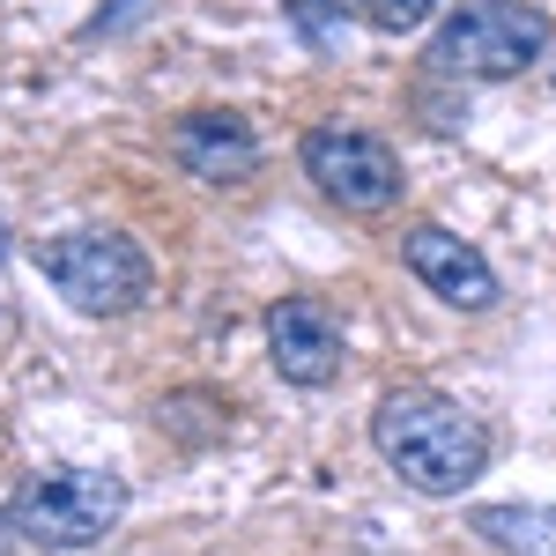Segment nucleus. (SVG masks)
Listing matches in <instances>:
<instances>
[{
    "label": "nucleus",
    "mask_w": 556,
    "mask_h": 556,
    "mask_svg": "<svg viewBox=\"0 0 556 556\" xmlns=\"http://www.w3.org/2000/svg\"><path fill=\"white\" fill-rule=\"evenodd\" d=\"M0 253H8V230H0Z\"/></svg>",
    "instance_id": "obj_12"
},
{
    "label": "nucleus",
    "mask_w": 556,
    "mask_h": 556,
    "mask_svg": "<svg viewBox=\"0 0 556 556\" xmlns=\"http://www.w3.org/2000/svg\"><path fill=\"white\" fill-rule=\"evenodd\" d=\"M371 445L379 460L416 497H460L475 475L490 468V430L438 386H401L371 408Z\"/></svg>",
    "instance_id": "obj_1"
},
{
    "label": "nucleus",
    "mask_w": 556,
    "mask_h": 556,
    "mask_svg": "<svg viewBox=\"0 0 556 556\" xmlns=\"http://www.w3.org/2000/svg\"><path fill=\"white\" fill-rule=\"evenodd\" d=\"M438 0H356V15L371 23V30H386V38H401V30H416Z\"/></svg>",
    "instance_id": "obj_11"
},
{
    "label": "nucleus",
    "mask_w": 556,
    "mask_h": 556,
    "mask_svg": "<svg viewBox=\"0 0 556 556\" xmlns=\"http://www.w3.org/2000/svg\"><path fill=\"white\" fill-rule=\"evenodd\" d=\"M127 519V482L104 468H38L15 497H8V527L30 549H97L112 527Z\"/></svg>",
    "instance_id": "obj_2"
},
{
    "label": "nucleus",
    "mask_w": 556,
    "mask_h": 556,
    "mask_svg": "<svg viewBox=\"0 0 556 556\" xmlns=\"http://www.w3.org/2000/svg\"><path fill=\"white\" fill-rule=\"evenodd\" d=\"M267 356H275V371L290 386H327L342 379V319L327 312L319 298H282L267 312Z\"/></svg>",
    "instance_id": "obj_7"
},
{
    "label": "nucleus",
    "mask_w": 556,
    "mask_h": 556,
    "mask_svg": "<svg viewBox=\"0 0 556 556\" xmlns=\"http://www.w3.org/2000/svg\"><path fill=\"white\" fill-rule=\"evenodd\" d=\"M298 164H304V178L349 215H386L393 201H401V186H408L393 141H379V134H364V127H342V119H327V127L304 134Z\"/></svg>",
    "instance_id": "obj_5"
},
{
    "label": "nucleus",
    "mask_w": 556,
    "mask_h": 556,
    "mask_svg": "<svg viewBox=\"0 0 556 556\" xmlns=\"http://www.w3.org/2000/svg\"><path fill=\"white\" fill-rule=\"evenodd\" d=\"M549 38H556L549 15L527 0H468L438 23L430 60L445 75H468V83H505V75H527L549 52Z\"/></svg>",
    "instance_id": "obj_3"
},
{
    "label": "nucleus",
    "mask_w": 556,
    "mask_h": 556,
    "mask_svg": "<svg viewBox=\"0 0 556 556\" xmlns=\"http://www.w3.org/2000/svg\"><path fill=\"white\" fill-rule=\"evenodd\" d=\"M401 260H408V275L424 282L430 298H445L453 312H490V304H497V267L475 253L468 238L438 230V223H416V230L401 238Z\"/></svg>",
    "instance_id": "obj_8"
},
{
    "label": "nucleus",
    "mask_w": 556,
    "mask_h": 556,
    "mask_svg": "<svg viewBox=\"0 0 556 556\" xmlns=\"http://www.w3.org/2000/svg\"><path fill=\"white\" fill-rule=\"evenodd\" d=\"M38 275L75 304V312H89V319H127L134 304L149 298V282H156L149 253H141L134 238H119V230H67V238H45Z\"/></svg>",
    "instance_id": "obj_4"
},
{
    "label": "nucleus",
    "mask_w": 556,
    "mask_h": 556,
    "mask_svg": "<svg viewBox=\"0 0 556 556\" xmlns=\"http://www.w3.org/2000/svg\"><path fill=\"white\" fill-rule=\"evenodd\" d=\"M468 527L505 556H556V505H475Z\"/></svg>",
    "instance_id": "obj_9"
},
{
    "label": "nucleus",
    "mask_w": 556,
    "mask_h": 556,
    "mask_svg": "<svg viewBox=\"0 0 556 556\" xmlns=\"http://www.w3.org/2000/svg\"><path fill=\"white\" fill-rule=\"evenodd\" d=\"M290 23L312 52H342V23H349V0H290Z\"/></svg>",
    "instance_id": "obj_10"
},
{
    "label": "nucleus",
    "mask_w": 556,
    "mask_h": 556,
    "mask_svg": "<svg viewBox=\"0 0 556 556\" xmlns=\"http://www.w3.org/2000/svg\"><path fill=\"white\" fill-rule=\"evenodd\" d=\"M164 149H172L178 172L215 186V193H238V186L260 172V141L238 112H186V119L164 134Z\"/></svg>",
    "instance_id": "obj_6"
}]
</instances>
